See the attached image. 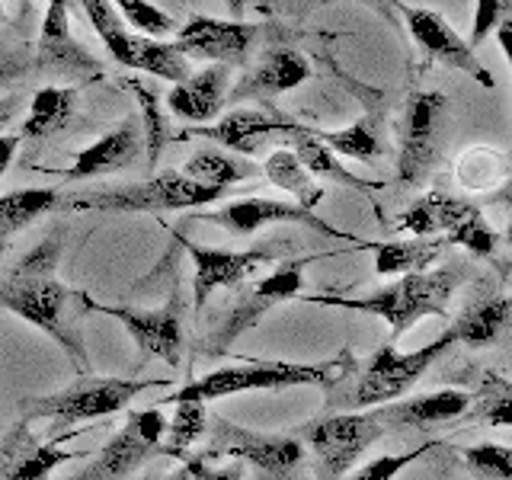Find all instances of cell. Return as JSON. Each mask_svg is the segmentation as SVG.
I'll return each mask as SVG.
<instances>
[{"label": "cell", "mask_w": 512, "mask_h": 480, "mask_svg": "<svg viewBox=\"0 0 512 480\" xmlns=\"http://www.w3.org/2000/svg\"><path fill=\"white\" fill-rule=\"evenodd\" d=\"M61 237H48L0 272V308L48 333L68 352L77 372H87V346L77 317L87 311V295L58 282Z\"/></svg>", "instance_id": "cell-1"}, {"label": "cell", "mask_w": 512, "mask_h": 480, "mask_svg": "<svg viewBox=\"0 0 512 480\" xmlns=\"http://www.w3.org/2000/svg\"><path fill=\"white\" fill-rule=\"evenodd\" d=\"M356 372V359L343 349L336 359L327 362H282V359H247L237 365H221L196 381L183 384L180 391L160 397L157 407L164 404H183V400H199V404H212L221 397L250 394V391H285L301 388V384H317V388H336Z\"/></svg>", "instance_id": "cell-2"}, {"label": "cell", "mask_w": 512, "mask_h": 480, "mask_svg": "<svg viewBox=\"0 0 512 480\" xmlns=\"http://www.w3.org/2000/svg\"><path fill=\"white\" fill-rule=\"evenodd\" d=\"M458 285V272L452 266L445 269H423L404 272L397 282L378 288L362 298L343 295H308L304 301L327 304V308H349L362 314H375L391 327V340H400L410 327L420 324L423 317H448V298Z\"/></svg>", "instance_id": "cell-3"}, {"label": "cell", "mask_w": 512, "mask_h": 480, "mask_svg": "<svg viewBox=\"0 0 512 480\" xmlns=\"http://www.w3.org/2000/svg\"><path fill=\"white\" fill-rule=\"evenodd\" d=\"M228 196V189L205 186L189 180L183 170L154 173L144 183L84 189L74 196H64L61 212H109V215H164L183 212V208L212 205Z\"/></svg>", "instance_id": "cell-4"}, {"label": "cell", "mask_w": 512, "mask_h": 480, "mask_svg": "<svg viewBox=\"0 0 512 480\" xmlns=\"http://www.w3.org/2000/svg\"><path fill=\"white\" fill-rule=\"evenodd\" d=\"M170 384L167 378H100V375H84L68 388L45 397H26L20 410V420L36 423L48 420L52 423V436H61L64 429L77 423H93L106 420V416L125 410L138 394L151 388H164Z\"/></svg>", "instance_id": "cell-5"}, {"label": "cell", "mask_w": 512, "mask_h": 480, "mask_svg": "<svg viewBox=\"0 0 512 480\" xmlns=\"http://www.w3.org/2000/svg\"><path fill=\"white\" fill-rule=\"evenodd\" d=\"M455 340V330L448 327L442 336H436L432 343L413 349V352H400L391 343L378 346L372 356H368L365 368L356 375V381L349 384L346 391L333 394L327 400V407H349V410H359V407H381V404H391L400 394H407L416 381L426 375V368L442 359L448 349H452Z\"/></svg>", "instance_id": "cell-6"}, {"label": "cell", "mask_w": 512, "mask_h": 480, "mask_svg": "<svg viewBox=\"0 0 512 480\" xmlns=\"http://www.w3.org/2000/svg\"><path fill=\"white\" fill-rule=\"evenodd\" d=\"M205 436V458L244 461V468H253L256 480H304L308 448L295 432H256L212 416Z\"/></svg>", "instance_id": "cell-7"}, {"label": "cell", "mask_w": 512, "mask_h": 480, "mask_svg": "<svg viewBox=\"0 0 512 480\" xmlns=\"http://www.w3.org/2000/svg\"><path fill=\"white\" fill-rule=\"evenodd\" d=\"M317 256H292V260H282L269 276L256 279L253 288H237V298L231 301V308L218 317V324L208 330L202 340L196 343V352L205 359H218L224 356L237 336H244L250 327H256L260 320L276 311L279 304L292 301L301 295V285H304V269H308Z\"/></svg>", "instance_id": "cell-8"}, {"label": "cell", "mask_w": 512, "mask_h": 480, "mask_svg": "<svg viewBox=\"0 0 512 480\" xmlns=\"http://www.w3.org/2000/svg\"><path fill=\"white\" fill-rule=\"evenodd\" d=\"M388 426L378 410L368 413H324L304 423L295 436L311 448L314 480H343L368 448H372Z\"/></svg>", "instance_id": "cell-9"}, {"label": "cell", "mask_w": 512, "mask_h": 480, "mask_svg": "<svg viewBox=\"0 0 512 480\" xmlns=\"http://www.w3.org/2000/svg\"><path fill=\"white\" fill-rule=\"evenodd\" d=\"M80 7L90 16L96 36L106 45V52L128 71H144L151 77H164L170 84H180L192 74L189 58L173 42L148 39L141 32L128 29L112 0H80Z\"/></svg>", "instance_id": "cell-10"}, {"label": "cell", "mask_w": 512, "mask_h": 480, "mask_svg": "<svg viewBox=\"0 0 512 480\" xmlns=\"http://www.w3.org/2000/svg\"><path fill=\"white\" fill-rule=\"evenodd\" d=\"M176 244H180L189 260L196 276H192V292H196V308H205V301L212 298L218 288H237L244 285L256 269L272 266V263H282L285 256L292 250L288 240H266L260 247H250V250H221V247H202V244H192L186 240L180 231L170 234Z\"/></svg>", "instance_id": "cell-11"}, {"label": "cell", "mask_w": 512, "mask_h": 480, "mask_svg": "<svg viewBox=\"0 0 512 480\" xmlns=\"http://www.w3.org/2000/svg\"><path fill=\"white\" fill-rule=\"evenodd\" d=\"M442 119H445V96L436 90H416L407 96L404 119H400L397 138V180L404 186L423 183L429 170L436 167L442 148Z\"/></svg>", "instance_id": "cell-12"}, {"label": "cell", "mask_w": 512, "mask_h": 480, "mask_svg": "<svg viewBox=\"0 0 512 480\" xmlns=\"http://www.w3.org/2000/svg\"><path fill=\"white\" fill-rule=\"evenodd\" d=\"M164 432H167V416L157 407L128 410L122 429L100 448L93 464H87L84 471L68 480H132V474L144 468V461L157 455L160 442H164Z\"/></svg>", "instance_id": "cell-13"}, {"label": "cell", "mask_w": 512, "mask_h": 480, "mask_svg": "<svg viewBox=\"0 0 512 480\" xmlns=\"http://www.w3.org/2000/svg\"><path fill=\"white\" fill-rule=\"evenodd\" d=\"M87 311L106 314L112 320H119L125 327V333L132 336L141 356L148 359H160L167 362L170 368L180 365L183 359V301L180 292L173 288V295L160 304V308H125V304H100L87 295Z\"/></svg>", "instance_id": "cell-14"}, {"label": "cell", "mask_w": 512, "mask_h": 480, "mask_svg": "<svg viewBox=\"0 0 512 480\" xmlns=\"http://www.w3.org/2000/svg\"><path fill=\"white\" fill-rule=\"evenodd\" d=\"M32 71L71 80V84H84V80L103 77V64L74 36L68 0H48L36 52H32Z\"/></svg>", "instance_id": "cell-15"}, {"label": "cell", "mask_w": 512, "mask_h": 480, "mask_svg": "<svg viewBox=\"0 0 512 480\" xmlns=\"http://www.w3.org/2000/svg\"><path fill=\"white\" fill-rule=\"evenodd\" d=\"M199 221H208L215 224V228L228 231L234 237H250L256 231H263L266 224H301V228H311V231H320L327 237H340V240H352V244H359L356 237L349 231H340L327 224L324 218L314 215V208H304L298 205L295 199L285 202V199H234L221 208H212V212H199L196 215Z\"/></svg>", "instance_id": "cell-16"}, {"label": "cell", "mask_w": 512, "mask_h": 480, "mask_svg": "<svg viewBox=\"0 0 512 480\" xmlns=\"http://www.w3.org/2000/svg\"><path fill=\"white\" fill-rule=\"evenodd\" d=\"M400 13H404V23L410 29L413 42L420 45L432 61H439L452 71L468 74L471 80H477V84L487 87V90L496 87V80L487 71V64L477 58V48L468 39H461L455 32V26H448V20L442 13L426 10V7H407V4H400Z\"/></svg>", "instance_id": "cell-17"}, {"label": "cell", "mask_w": 512, "mask_h": 480, "mask_svg": "<svg viewBox=\"0 0 512 480\" xmlns=\"http://www.w3.org/2000/svg\"><path fill=\"white\" fill-rule=\"evenodd\" d=\"M292 132V119L279 116V112H263V109H234L228 116H218L215 122H205V125H192L183 128L176 141H186V138H208L215 141L218 148H228L234 154H263L272 141H282Z\"/></svg>", "instance_id": "cell-18"}, {"label": "cell", "mask_w": 512, "mask_h": 480, "mask_svg": "<svg viewBox=\"0 0 512 480\" xmlns=\"http://www.w3.org/2000/svg\"><path fill=\"white\" fill-rule=\"evenodd\" d=\"M256 23L244 20H218V16H189V20L173 32V45L186 58L218 61V64H247L250 48L256 42Z\"/></svg>", "instance_id": "cell-19"}, {"label": "cell", "mask_w": 512, "mask_h": 480, "mask_svg": "<svg viewBox=\"0 0 512 480\" xmlns=\"http://www.w3.org/2000/svg\"><path fill=\"white\" fill-rule=\"evenodd\" d=\"M64 439H71V432L42 442L32 436V423L20 420L0 442V480H52L55 468H61L64 461L84 458V452L61 448Z\"/></svg>", "instance_id": "cell-20"}, {"label": "cell", "mask_w": 512, "mask_h": 480, "mask_svg": "<svg viewBox=\"0 0 512 480\" xmlns=\"http://www.w3.org/2000/svg\"><path fill=\"white\" fill-rule=\"evenodd\" d=\"M231 93V64L212 61L202 71H192L186 80L173 84L164 96L167 109L189 125H205L221 116Z\"/></svg>", "instance_id": "cell-21"}, {"label": "cell", "mask_w": 512, "mask_h": 480, "mask_svg": "<svg viewBox=\"0 0 512 480\" xmlns=\"http://www.w3.org/2000/svg\"><path fill=\"white\" fill-rule=\"evenodd\" d=\"M141 151H144L141 122L135 116H128L116 128H109L100 141L87 144V148L77 154L74 167L64 170L61 176L64 180H93V176L119 173V170L135 167Z\"/></svg>", "instance_id": "cell-22"}, {"label": "cell", "mask_w": 512, "mask_h": 480, "mask_svg": "<svg viewBox=\"0 0 512 480\" xmlns=\"http://www.w3.org/2000/svg\"><path fill=\"white\" fill-rule=\"evenodd\" d=\"M308 77H311V64L301 52H295V48H272L237 87H231L228 100L231 103L272 100V96L301 87Z\"/></svg>", "instance_id": "cell-23"}, {"label": "cell", "mask_w": 512, "mask_h": 480, "mask_svg": "<svg viewBox=\"0 0 512 480\" xmlns=\"http://www.w3.org/2000/svg\"><path fill=\"white\" fill-rule=\"evenodd\" d=\"M468 407H471L468 391L445 388L436 394L400 400V404H381L378 416L388 429H432V426L461 420V416L468 413Z\"/></svg>", "instance_id": "cell-24"}, {"label": "cell", "mask_w": 512, "mask_h": 480, "mask_svg": "<svg viewBox=\"0 0 512 480\" xmlns=\"http://www.w3.org/2000/svg\"><path fill=\"white\" fill-rule=\"evenodd\" d=\"M285 144L298 154V160L304 167H308L314 176H320V180H333L340 186H349V189H359V192H372V189H381L384 183L381 180H362V176L349 173L340 157H336L324 141H320L308 125H298L292 122V132H288Z\"/></svg>", "instance_id": "cell-25"}, {"label": "cell", "mask_w": 512, "mask_h": 480, "mask_svg": "<svg viewBox=\"0 0 512 480\" xmlns=\"http://www.w3.org/2000/svg\"><path fill=\"white\" fill-rule=\"evenodd\" d=\"M359 250L375 253L378 276H404V272H423L448 250L445 237H413V240H388V244H359Z\"/></svg>", "instance_id": "cell-26"}, {"label": "cell", "mask_w": 512, "mask_h": 480, "mask_svg": "<svg viewBox=\"0 0 512 480\" xmlns=\"http://www.w3.org/2000/svg\"><path fill=\"white\" fill-rule=\"evenodd\" d=\"M455 340L464 346H493L503 340V333L512 330V298L506 295H487L477 304H471L455 324Z\"/></svg>", "instance_id": "cell-27"}, {"label": "cell", "mask_w": 512, "mask_h": 480, "mask_svg": "<svg viewBox=\"0 0 512 480\" xmlns=\"http://www.w3.org/2000/svg\"><path fill=\"white\" fill-rule=\"evenodd\" d=\"M64 196L58 189H13L0 196V256L7 253L10 240L52 212H61Z\"/></svg>", "instance_id": "cell-28"}, {"label": "cell", "mask_w": 512, "mask_h": 480, "mask_svg": "<svg viewBox=\"0 0 512 480\" xmlns=\"http://www.w3.org/2000/svg\"><path fill=\"white\" fill-rule=\"evenodd\" d=\"M471 202H461L448 192H426L423 199H416L404 215L397 218V231H407L413 237H436L452 228L464 215V208Z\"/></svg>", "instance_id": "cell-29"}, {"label": "cell", "mask_w": 512, "mask_h": 480, "mask_svg": "<svg viewBox=\"0 0 512 480\" xmlns=\"http://www.w3.org/2000/svg\"><path fill=\"white\" fill-rule=\"evenodd\" d=\"M77 90L68 87H42L29 103V116L23 119L20 138H52L74 119Z\"/></svg>", "instance_id": "cell-30"}, {"label": "cell", "mask_w": 512, "mask_h": 480, "mask_svg": "<svg viewBox=\"0 0 512 480\" xmlns=\"http://www.w3.org/2000/svg\"><path fill=\"white\" fill-rule=\"evenodd\" d=\"M263 176L279 186L282 192H288L298 205L314 208L320 199H324V186L314 180V173L298 160V154L292 148H276L263 164Z\"/></svg>", "instance_id": "cell-31"}, {"label": "cell", "mask_w": 512, "mask_h": 480, "mask_svg": "<svg viewBox=\"0 0 512 480\" xmlns=\"http://www.w3.org/2000/svg\"><path fill=\"white\" fill-rule=\"evenodd\" d=\"M128 90H132L138 96V103H141L144 154H148V167L154 170L160 151H164V144L170 141V109L164 103V96H157V90L144 84L141 77H128Z\"/></svg>", "instance_id": "cell-32"}, {"label": "cell", "mask_w": 512, "mask_h": 480, "mask_svg": "<svg viewBox=\"0 0 512 480\" xmlns=\"http://www.w3.org/2000/svg\"><path fill=\"white\" fill-rule=\"evenodd\" d=\"M311 132L324 141L336 157H352V160H362V164H378V157L384 154V144H381V135H378L372 116H362L359 122L336 128V132H324V128H311Z\"/></svg>", "instance_id": "cell-33"}, {"label": "cell", "mask_w": 512, "mask_h": 480, "mask_svg": "<svg viewBox=\"0 0 512 480\" xmlns=\"http://www.w3.org/2000/svg\"><path fill=\"white\" fill-rule=\"evenodd\" d=\"M183 173L196 183L228 189L240 180H253V176H260L263 167H253L250 160H240V157L221 154V151H199L186 160Z\"/></svg>", "instance_id": "cell-34"}, {"label": "cell", "mask_w": 512, "mask_h": 480, "mask_svg": "<svg viewBox=\"0 0 512 480\" xmlns=\"http://www.w3.org/2000/svg\"><path fill=\"white\" fill-rule=\"evenodd\" d=\"M173 407H176V413L167 423L164 442H160L157 452L173 461H183L192 448H196V442L205 439L208 413H205V404H199V400H183V404H173Z\"/></svg>", "instance_id": "cell-35"}, {"label": "cell", "mask_w": 512, "mask_h": 480, "mask_svg": "<svg viewBox=\"0 0 512 480\" xmlns=\"http://www.w3.org/2000/svg\"><path fill=\"white\" fill-rule=\"evenodd\" d=\"M461 420L484 426H512V381L496 372H487L484 381L477 384V391L471 394V407Z\"/></svg>", "instance_id": "cell-36"}, {"label": "cell", "mask_w": 512, "mask_h": 480, "mask_svg": "<svg viewBox=\"0 0 512 480\" xmlns=\"http://www.w3.org/2000/svg\"><path fill=\"white\" fill-rule=\"evenodd\" d=\"M445 240L448 244L464 247L474 256H493L496 244H500V234L493 231V224L484 218V212H480L477 205H468L464 208V215L445 231Z\"/></svg>", "instance_id": "cell-37"}, {"label": "cell", "mask_w": 512, "mask_h": 480, "mask_svg": "<svg viewBox=\"0 0 512 480\" xmlns=\"http://www.w3.org/2000/svg\"><path fill=\"white\" fill-rule=\"evenodd\" d=\"M506 157L493 148H474L461 157L458 164V183L468 189H493L506 180Z\"/></svg>", "instance_id": "cell-38"}, {"label": "cell", "mask_w": 512, "mask_h": 480, "mask_svg": "<svg viewBox=\"0 0 512 480\" xmlns=\"http://www.w3.org/2000/svg\"><path fill=\"white\" fill-rule=\"evenodd\" d=\"M112 4H116V10H122L128 29H135L148 39H164L180 29V23L173 20V13L160 10L151 0H112Z\"/></svg>", "instance_id": "cell-39"}, {"label": "cell", "mask_w": 512, "mask_h": 480, "mask_svg": "<svg viewBox=\"0 0 512 480\" xmlns=\"http://www.w3.org/2000/svg\"><path fill=\"white\" fill-rule=\"evenodd\" d=\"M461 458L480 480H512V448L506 445H471L464 448Z\"/></svg>", "instance_id": "cell-40"}, {"label": "cell", "mask_w": 512, "mask_h": 480, "mask_svg": "<svg viewBox=\"0 0 512 480\" xmlns=\"http://www.w3.org/2000/svg\"><path fill=\"white\" fill-rule=\"evenodd\" d=\"M432 448H439L436 439H429L426 445H416L413 452H404V455H381L375 461L362 464V468L352 474L349 480H394L404 468H410L413 461H420L426 452H432Z\"/></svg>", "instance_id": "cell-41"}, {"label": "cell", "mask_w": 512, "mask_h": 480, "mask_svg": "<svg viewBox=\"0 0 512 480\" xmlns=\"http://www.w3.org/2000/svg\"><path fill=\"white\" fill-rule=\"evenodd\" d=\"M509 13H512V0H477L474 26H471V39L468 42L477 48L496 26H500V20H506Z\"/></svg>", "instance_id": "cell-42"}, {"label": "cell", "mask_w": 512, "mask_h": 480, "mask_svg": "<svg viewBox=\"0 0 512 480\" xmlns=\"http://www.w3.org/2000/svg\"><path fill=\"white\" fill-rule=\"evenodd\" d=\"M186 471L192 474V480H244V461H228V464H215L212 458L199 455H186L183 458Z\"/></svg>", "instance_id": "cell-43"}, {"label": "cell", "mask_w": 512, "mask_h": 480, "mask_svg": "<svg viewBox=\"0 0 512 480\" xmlns=\"http://www.w3.org/2000/svg\"><path fill=\"white\" fill-rule=\"evenodd\" d=\"M32 71V52L23 48H4L0 52V87H10Z\"/></svg>", "instance_id": "cell-44"}, {"label": "cell", "mask_w": 512, "mask_h": 480, "mask_svg": "<svg viewBox=\"0 0 512 480\" xmlns=\"http://www.w3.org/2000/svg\"><path fill=\"white\" fill-rule=\"evenodd\" d=\"M20 135H0V180H4V173L10 170L13 157H16V148H20Z\"/></svg>", "instance_id": "cell-45"}, {"label": "cell", "mask_w": 512, "mask_h": 480, "mask_svg": "<svg viewBox=\"0 0 512 480\" xmlns=\"http://www.w3.org/2000/svg\"><path fill=\"white\" fill-rule=\"evenodd\" d=\"M493 32H496V42H500L503 55H506L509 68H512V13L506 16V20H500V26H496Z\"/></svg>", "instance_id": "cell-46"}, {"label": "cell", "mask_w": 512, "mask_h": 480, "mask_svg": "<svg viewBox=\"0 0 512 480\" xmlns=\"http://www.w3.org/2000/svg\"><path fill=\"white\" fill-rule=\"evenodd\" d=\"M13 112H16V96H7V100H0V135H4L7 122L13 119Z\"/></svg>", "instance_id": "cell-47"}, {"label": "cell", "mask_w": 512, "mask_h": 480, "mask_svg": "<svg viewBox=\"0 0 512 480\" xmlns=\"http://www.w3.org/2000/svg\"><path fill=\"white\" fill-rule=\"evenodd\" d=\"M381 7V13L388 16V20H397V10H400V0H375Z\"/></svg>", "instance_id": "cell-48"}, {"label": "cell", "mask_w": 512, "mask_h": 480, "mask_svg": "<svg viewBox=\"0 0 512 480\" xmlns=\"http://www.w3.org/2000/svg\"><path fill=\"white\" fill-rule=\"evenodd\" d=\"M228 10L234 13V20H240L244 10H247V0H228Z\"/></svg>", "instance_id": "cell-49"}, {"label": "cell", "mask_w": 512, "mask_h": 480, "mask_svg": "<svg viewBox=\"0 0 512 480\" xmlns=\"http://www.w3.org/2000/svg\"><path fill=\"white\" fill-rule=\"evenodd\" d=\"M164 480H192V474L186 471V464H183V468H180V471H173V474H167Z\"/></svg>", "instance_id": "cell-50"}, {"label": "cell", "mask_w": 512, "mask_h": 480, "mask_svg": "<svg viewBox=\"0 0 512 480\" xmlns=\"http://www.w3.org/2000/svg\"><path fill=\"white\" fill-rule=\"evenodd\" d=\"M4 23H10V10H7L4 0H0V26H4Z\"/></svg>", "instance_id": "cell-51"}, {"label": "cell", "mask_w": 512, "mask_h": 480, "mask_svg": "<svg viewBox=\"0 0 512 480\" xmlns=\"http://www.w3.org/2000/svg\"><path fill=\"white\" fill-rule=\"evenodd\" d=\"M506 240H509V244H512V221H509V228H506Z\"/></svg>", "instance_id": "cell-52"}]
</instances>
